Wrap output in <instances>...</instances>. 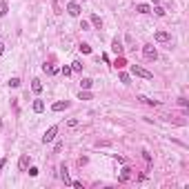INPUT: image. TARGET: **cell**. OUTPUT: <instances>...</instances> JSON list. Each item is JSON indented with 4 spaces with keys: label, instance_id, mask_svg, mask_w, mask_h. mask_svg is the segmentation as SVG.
<instances>
[{
    "label": "cell",
    "instance_id": "9a60e30c",
    "mask_svg": "<svg viewBox=\"0 0 189 189\" xmlns=\"http://www.w3.org/2000/svg\"><path fill=\"white\" fill-rule=\"evenodd\" d=\"M91 85H93V80H91V78H82V82H80V87H82V89H89Z\"/></svg>",
    "mask_w": 189,
    "mask_h": 189
},
{
    "label": "cell",
    "instance_id": "ba28073f",
    "mask_svg": "<svg viewBox=\"0 0 189 189\" xmlns=\"http://www.w3.org/2000/svg\"><path fill=\"white\" fill-rule=\"evenodd\" d=\"M67 107H69V102H67V100H58V102H54V105H51V109H54V111H62V109H67Z\"/></svg>",
    "mask_w": 189,
    "mask_h": 189
},
{
    "label": "cell",
    "instance_id": "ac0fdd59",
    "mask_svg": "<svg viewBox=\"0 0 189 189\" xmlns=\"http://www.w3.org/2000/svg\"><path fill=\"white\" fill-rule=\"evenodd\" d=\"M111 49H113L116 54H120V51H123V47H120V42H118V40H113V45H111Z\"/></svg>",
    "mask_w": 189,
    "mask_h": 189
},
{
    "label": "cell",
    "instance_id": "6da1fadb",
    "mask_svg": "<svg viewBox=\"0 0 189 189\" xmlns=\"http://www.w3.org/2000/svg\"><path fill=\"white\" fill-rule=\"evenodd\" d=\"M131 74L134 76H138V78H145V80H151L154 78V74L151 71H147L145 67H140V65H131Z\"/></svg>",
    "mask_w": 189,
    "mask_h": 189
},
{
    "label": "cell",
    "instance_id": "7402d4cb",
    "mask_svg": "<svg viewBox=\"0 0 189 189\" xmlns=\"http://www.w3.org/2000/svg\"><path fill=\"white\" fill-rule=\"evenodd\" d=\"M154 13H156V16H165V9H162L160 5H156V7H154Z\"/></svg>",
    "mask_w": 189,
    "mask_h": 189
},
{
    "label": "cell",
    "instance_id": "d6986e66",
    "mask_svg": "<svg viewBox=\"0 0 189 189\" xmlns=\"http://www.w3.org/2000/svg\"><path fill=\"white\" fill-rule=\"evenodd\" d=\"M78 49H80L82 54H91V47H89V45H85V42H82L80 47H78Z\"/></svg>",
    "mask_w": 189,
    "mask_h": 189
},
{
    "label": "cell",
    "instance_id": "83f0119b",
    "mask_svg": "<svg viewBox=\"0 0 189 189\" xmlns=\"http://www.w3.org/2000/svg\"><path fill=\"white\" fill-rule=\"evenodd\" d=\"M3 51H5V45H3V42H0V56H3Z\"/></svg>",
    "mask_w": 189,
    "mask_h": 189
},
{
    "label": "cell",
    "instance_id": "2e32d148",
    "mask_svg": "<svg viewBox=\"0 0 189 189\" xmlns=\"http://www.w3.org/2000/svg\"><path fill=\"white\" fill-rule=\"evenodd\" d=\"M7 11H9L7 3H0V18H5V16H7Z\"/></svg>",
    "mask_w": 189,
    "mask_h": 189
},
{
    "label": "cell",
    "instance_id": "52a82bcc",
    "mask_svg": "<svg viewBox=\"0 0 189 189\" xmlns=\"http://www.w3.org/2000/svg\"><path fill=\"white\" fill-rule=\"evenodd\" d=\"M154 38H156V42H167L171 36H169L167 31H156V36H154Z\"/></svg>",
    "mask_w": 189,
    "mask_h": 189
},
{
    "label": "cell",
    "instance_id": "cb8c5ba5",
    "mask_svg": "<svg viewBox=\"0 0 189 189\" xmlns=\"http://www.w3.org/2000/svg\"><path fill=\"white\" fill-rule=\"evenodd\" d=\"M120 82H125V85H129V76H127V74H120Z\"/></svg>",
    "mask_w": 189,
    "mask_h": 189
},
{
    "label": "cell",
    "instance_id": "ffe728a7",
    "mask_svg": "<svg viewBox=\"0 0 189 189\" xmlns=\"http://www.w3.org/2000/svg\"><path fill=\"white\" fill-rule=\"evenodd\" d=\"M80 100H91V93L85 89V91H80Z\"/></svg>",
    "mask_w": 189,
    "mask_h": 189
},
{
    "label": "cell",
    "instance_id": "7a4b0ae2",
    "mask_svg": "<svg viewBox=\"0 0 189 189\" xmlns=\"http://www.w3.org/2000/svg\"><path fill=\"white\" fill-rule=\"evenodd\" d=\"M56 136H58V127L54 125V127H49V129L45 131V136H42V143H45V145H47V143H54V140H56Z\"/></svg>",
    "mask_w": 189,
    "mask_h": 189
},
{
    "label": "cell",
    "instance_id": "4316f807",
    "mask_svg": "<svg viewBox=\"0 0 189 189\" xmlns=\"http://www.w3.org/2000/svg\"><path fill=\"white\" fill-rule=\"evenodd\" d=\"M5 165H7V158H0V171L5 169Z\"/></svg>",
    "mask_w": 189,
    "mask_h": 189
},
{
    "label": "cell",
    "instance_id": "3957f363",
    "mask_svg": "<svg viewBox=\"0 0 189 189\" xmlns=\"http://www.w3.org/2000/svg\"><path fill=\"white\" fill-rule=\"evenodd\" d=\"M143 56H145L147 60H156V58H158L156 47H154V45H145V47H143Z\"/></svg>",
    "mask_w": 189,
    "mask_h": 189
},
{
    "label": "cell",
    "instance_id": "f1b7e54d",
    "mask_svg": "<svg viewBox=\"0 0 189 189\" xmlns=\"http://www.w3.org/2000/svg\"><path fill=\"white\" fill-rule=\"evenodd\" d=\"M54 3H56V7H58V0H54Z\"/></svg>",
    "mask_w": 189,
    "mask_h": 189
},
{
    "label": "cell",
    "instance_id": "8992f818",
    "mask_svg": "<svg viewBox=\"0 0 189 189\" xmlns=\"http://www.w3.org/2000/svg\"><path fill=\"white\" fill-rule=\"evenodd\" d=\"M131 178V167H123V171H120V178H118V182H127Z\"/></svg>",
    "mask_w": 189,
    "mask_h": 189
},
{
    "label": "cell",
    "instance_id": "5b68a950",
    "mask_svg": "<svg viewBox=\"0 0 189 189\" xmlns=\"http://www.w3.org/2000/svg\"><path fill=\"white\" fill-rule=\"evenodd\" d=\"M27 167H29V156L22 154L20 160H18V169H20V171H27Z\"/></svg>",
    "mask_w": 189,
    "mask_h": 189
},
{
    "label": "cell",
    "instance_id": "9c48e42d",
    "mask_svg": "<svg viewBox=\"0 0 189 189\" xmlns=\"http://www.w3.org/2000/svg\"><path fill=\"white\" fill-rule=\"evenodd\" d=\"M60 178L65 180V185H71V178H69V171H67V167H65V165L60 167Z\"/></svg>",
    "mask_w": 189,
    "mask_h": 189
},
{
    "label": "cell",
    "instance_id": "484cf974",
    "mask_svg": "<svg viewBox=\"0 0 189 189\" xmlns=\"http://www.w3.org/2000/svg\"><path fill=\"white\" fill-rule=\"evenodd\" d=\"M67 125H69V127H76V125H78V118H71V120H69Z\"/></svg>",
    "mask_w": 189,
    "mask_h": 189
},
{
    "label": "cell",
    "instance_id": "5bb4252c",
    "mask_svg": "<svg viewBox=\"0 0 189 189\" xmlns=\"http://www.w3.org/2000/svg\"><path fill=\"white\" fill-rule=\"evenodd\" d=\"M34 111H36V113L45 111V102H42V100H36V102H34Z\"/></svg>",
    "mask_w": 189,
    "mask_h": 189
},
{
    "label": "cell",
    "instance_id": "8fae6325",
    "mask_svg": "<svg viewBox=\"0 0 189 189\" xmlns=\"http://www.w3.org/2000/svg\"><path fill=\"white\" fill-rule=\"evenodd\" d=\"M136 11L138 13H151V7L149 5H136Z\"/></svg>",
    "mask_w": 189,
    "mask_h": 189
},
{
    "label": "cell",
    "instance_id": "603a6c76",
    "mask_svg": "<svg viewBox=\"0 0 189 189\" xmlns=\"http://www.w3.org/2000/svg\"><path fill=\"white\" fill-rule=\"evenodd\" d=\"M9 87H20V78H11L9 80Z\"/></svg>",
    "mask_w": 189,
    "mask_h": 189
},
{
    "label": "cell",
    "instance_id": "4dcf8cb0",
    "mask_svg": "<svg viewBox=\"0 0 189 189\" xmlns=\"http://www.w3.org/2000/svg\"><path fill=\"white\" fill-rule=\"evenodd\" d=\"M82 3H85V0H82Z\"/></svg>",
    "mask_w": 189,
    "mask_h": 189
},
{
    "label": "cell",
    "instance_id": "4fadbf2b",
    "mask_svg": "<svg viewBox=\"0 0 189 189\" xmlns=\"http://www.w3.org/2000/svg\"><path fill=\"white\" fill-rule=\"evenodd\" d=\"M138 100H140V102H145V105H154V107L158 105V100H151V98H147V96H138Z\"/></svg>",
    "mask_w": 189,
    "mask_h": 189
},
{
    "label": "cell",
    "instance_id": "d4e9b609",
    "mask_svg": "<svg viewBox=\"0 0 189 189\" xmlns=\"http://www.w3.org/2000/svg\"><path fill=\"white\" fill-rule=\"evenodd\" d=\"M71 187H76V189H82V182H80V180H71Z\"/></svg>",
    "mask_w": 189,
    "mask_h": 189
},
{
    "label": "cell",
    "instance_id": "e0dca14e",
    "mask_svg": "<svg viewBox=\"0 0 189 189\" xmlns=\"http://www.w3.org/2000/svg\"><path fill=\"white\" fill-rule=\"evenodd\" d=\"M71 71H82V62H80V60L71 62Z\"/></svg>",
    "mask_w": 189,
    "mask_h": 189
},
{
    "label": "cell",
    "instance_id": "44dd1931",
    "mask_svg": "<svg viewBox=\"0 0 189 189\" xmlns=\"http://www.w3.org/2000/svg\"><path fill=\"white\" fill-rule=\"evenodd\" d=\"M42 71H45V74H49V76H54V74H56V69H54V67H47V65H45V67H42Z\"/></svg>",
    "mask_w": 189,
    "mask_h": 189
},
{
    "label": "cell",
    "instance_id": "f546056e",
    "mask_svg": "<svg viewBox=\"0 0 189 189\" xmlns=\"http://www.w3.org/2000/svg\"><path fill=\"white\" fill-rule=\"evenodd\" d=\"M0 127H3V123H0Z\"/></svg>",
    "mask_w": 189,
    "mask_h": 189
},
{
    "label": "cell",
    "instance_id": "30bf717a",
    "mask_svg": "<svg viewBox=\"0 0 189 189\" xmlns=\"http://www.w3.org/2000/svg\"><path fill=\"white\" fill-rule=\"evenodd\" d=\"M91 25L96 27V29H102V20H100V16L93 13V16H91Z\"/></svg>",
    "mask_w": 189,
    "mask_h": 189
},
{
    "label": "cell",
    "instance_id": "277c9868",
    "mask_svg": "<svg viewBox=\"0 0 189 189\" xmlns=\"http://www.w3.org/2000/svg\"><path fill=\"white\" fill-rule=\"evenodd\" d=\"M67 13L74 16V18L80 16V5H78V3H69V5H67Z\"/></svg>",
    "mask_w": 189,
    "mask_h": 189
},
{
    "label": "cell",
    "instance_id": "7c38bea8",
    "mask_svg": "<svg viewBox=\"0 0 189 189\" xmlns=\"http://www.w3.org/2000/svg\"><path fill=\"white\" fill-rule=\"evenodd\" d=\"M31 89H34L36 93H40V91H42V82H40L38 78H36V80H31Z\"/></svg>",
    "mask_w": 189,
    "mask_h": 189
}]
</instances>
